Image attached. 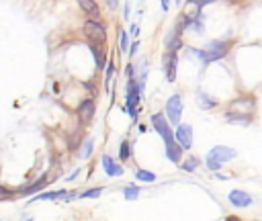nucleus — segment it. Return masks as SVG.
<instances>
[{"label": "nucleus", "mask_w": 262, "mask_h": 221, "mask_svg": "<svg viewBox=\"0 0 262 221\" xmlns=\"http://www.w3.org/2000/svg\"><path fill=\"white\" fill-rule=\"evenodd\" d=\"M51 178H47V176H41L37 182H29V184H25V186H20L16 192L18 194H23V196H27V194H35V192H39L47 182H49Z\"/></svg>", "instance_id": "obj_14"}, {"label": "nucleus", "mask_w": 262, "mask_h": 221, "mask_svg": "<svg viewBox=\"0 0 262 221\" xmlns=\"http://www.w3.org/2000/svg\"><path fill=\"white\" fill-rule=\"evenodd\" d=\"M229 203L233 205V207H237V209H244V207H250L252 205V196L248 194V192H244V190H231L229 192Z\"/></svg>", "instance_id": "obj_12"}, {"label": "nucleus", "mask_w": 262, "mask_h": 221, "mask_svg": "<svg viewBox=\"0 0 262 221\" xmlns=\"http://www.w3.org/2000/svg\"><path fill=\"white\" fill-rule=\"evenodd\" d=\"M215 0H188V4H192V6H196V8H203V6H207V4H213Z\"/></svg>", "instance_id": "obj_27"}, {"label": "nucleus", "mask_w": 262, "mask_h": 221, "mask_svg": "<svg viewBox=\"0 0 262 221\" xmlns=\"http://www.w3.org/2000/svg\"><path fill=\"white\" fill-rule=\"evenodd\" d=\"M102 186H98V188H90V190H86V192H82V194H78L80 198H96V196H100L102 194Z\"/></svg>", "instance_id": "obj_24"}, {"label": "nucleus", "mask_w": 262, "mask_h": 221, "mask_svg": "<svg viewBox=\"0 0 262 221\" xmlns=\"http://www.w3.org/2000/svg\"><path fill=\"white\" fill-rule=\"evenodd\" d=\"M182 151H184V147H182L176 139H172V141L166 143V158H168L172 164H180V162H182Z\"/></svg>", "instance_id": "obj_11"}, {"label": "nucleus", "mask_w": 262, "mask_h": 221, "mask_svg": "<svg viewBox=\"0 0 262 221\" xmlns=\"http://www.w3.org/2000/svg\"><path fill=\"white\" fill-rule=\"evenodd\" d=\"M76 2H78V6L82 8V12H84L88 18L100 20V6H98L96 0H76Z\"/></svg>", "instance_id": "obj_13"}, {"label": "nucleus", "mask_w": 262, "mask_h": 221, "mask_svg": "<svg viewBox=\"0 0 262 221\" xmlns=\"http://www.w3.org/2000/svg\"><path fill=\"white\" fill-rule=\"evenodd\" d=\"M135 178L141 180V182H156V174L154 172H147V170H137L135 172Z\"/></svg>", "instance_id": "obj_21"}, {"label": "nucleus", "mask_w": 262, "mask_h": 221, "mask_svg": "<svg viewBox=\"0 0 262 221\" xmlns=\"http://www.w3.org/2000/svg\"><path fill=\"white\" fill-rule=\"evenodd\" d=\"M123 192H125V198H127V201H135V198L139 196V188H137V186H125Z\"/></svg>", "instance_id": "obj_25"}, {"label": "nucleus", "mask_w": 262, "mask_h": 221, "mask_svg": "<svg viewBox=\"0 0 262 221\" xmlns=\"http://www.w3.org/2000/svg\"><path fill=\"white\" fill-rule=\"evenodd\" d=\"M90 43V51H92V55H94V63H96V68L98 70H104L106 68V51H104V43H92V41H88Z\"/></svg>", "instance_id": "obj_10"}, {"label": "nucleus", "mask_w": 262, "mask_h": 221, "mask_svg": "<svg viewBox=\"0 0 262 221\" xmlns=\"http://www.w3.org/2000/svg\"><path fill=\"white\" fill-rule=\"evenodd\" d=\"M10 196H14V192H12L10 188H6V186L0 184V201H2V198H10Z\"/></svg>", "instance_id": "obj_26"}, {"label": "nucleus", "mask_w": 262, "mask_h": 221, "mask_svg": "<svg viewBox=\"0 0 262 221\" xmlns=\"http://www.w3.org/2000/svg\"><path fill=\"white\" fill-rule=\"evenodd\" d=\"M196 102H199V106L203 108V110H211V108H215L217 106V100H213L209 94H205V92H199L196 94Z\"/></svg>", "instance_id": "obj_17"}, {"label": "nucleus", "mask_w": 262, "mask_h": 221, "mask_svg": "<svg viewBox=\"0 0 262 221\" xmlns=\"http://www.w3.org/2000/svg\"><path fill=\"white\" fill-rule=\"evenodd\" d=\"M174 139H176L184 149H190V147H192V127L186 125V123H178V125H176V131H174Z\"/></svg>", "instance_id": "obj_9"}, {"label": "nucleus", "mask_w": 262, "mask_h": 221, "mask_svg": "<svg viewBox=\"0 0 262 221\" xmlns=\"http://www.w3.org/2000/svg\"><path fill=\"white\" fill-rule=\"evenodd\" d=\"M76 113H78V119L82 121V125L90 123V121L94 119V113H96V102H94V98H84V100L78 104Z\"/></svg>", "instance_id": "obj_8"}, {"label": "nucleus", "mask_w": 262, "mask_h": 221, "mask_svg": "<svg viewBox=\"0 0 262 221\" xmlns=\"http://www.w3.org/2000/svg\"><path fill=\"white\" fill-rule=\"evenodd\" d=\"M78 174H80V170H76V172H72V174H70V178H66V180H76V176H78Z\"/></svg>", "instance_id": "obj_33"}, {"label": "nucleus", "mask_w": 262, "mask_h": 221, "mask_svg": "<svg viewBox=\"0 0 262 221\" xmlns=\"http://www.w3.org/2000/svg\"><path fill=\"white\" fill-rule=\"evenodd\" d=\"M119 47H121V51H127L129 49V37H127V31L125 29L119 31Z\"/></svg>", "instance_id": "obj_22"}, {"label": "nucleus", "mask_w": 262, "mask_h": 221, "mask_svg": "<svg viewBox=\"0 0 262 221\" xmlns=\"http://www.w3.org/2000/svg\"><path fill=\"white\" fill-rule=\"evenodd\" d=\"M102 170L106 172V176H123V166L117 164L111 156H102Z\"/></svg>", "instance_id": "obj_15"}, {"label": "nucleus", "mask_w": 262, "mask_h": 221, "mask_svg": "<svg viewBox=\"0 0 262 221\" xmlns=\"http://www.w3.org/2000/svg\"><path fill=\"white\" fill-rule=\"evenodd\" d=\"M176 68H178V51H166L162 57V70L168 82H176Z\"/></svg>", "instance_id": "obj_7"}, {"label": "nucleus", "mask_w": 262, "mask_h": 221, "mask_svg": "<svg viewBox=\"0 0 262 221\" xmlns=\"http://www.w3.org/2000/svg\"><path fill=\"white\" fill-rule=\"evenodd\" d=\"M92 149H94V139H86L84 145H82V149H80V158L82 160H88L90 153H92Z\"/></svg>", "instance_id": "obj_20"}, {"label": "nucleus", "mask_w": 262, "mask_h": 221, "mask_svg": "<svg viewBox=\"0 0 262 221\" xmlns=\"http://www.w3.org/2000/svg\"><path fill=\"white\" fill-rule=\"evenodd\" d=\"M125 72H127V76H129V78H135V68H133L131 63L127 65V70H125Z\"/></svg>", "instance_id": "obj_29"}, {"label": "nucleus", "mask_w": 262, "mask_h": 221, "mask_svg": "<svg viewBox=\"0 0 262 221\" xmlns=\"http://www.w3.org/2000/svg\"><path fill=\"white\" fill-rule=\"evenodd\" d=\"M182 108H184V100L180 94H172L168 100H166V117L172 125H178L180 123V117H182Z\"/></svg>", "instance_id": "obj_6"}, {"label": "nucleus", "mask_w": 262, "mask_h": 221, "mask_svg": "<svg viewBox=\"0 0 262 221\" xmlns=\"http://www.w3.org/2000/svg\"><path fill=\"white\" fill-rule=\"evenodd\" d=\"M84 37L92 43H104L106 41V27L96 18H88L84 23Z\"/></svg>", "instance_id": "obj_4"}, {"label": "nucleus", "mask_w": 262, "mask_h": 221, "mask_svg": "<svg viewBox=\"0 0 262 221\" xmlns=\"http://www.w3.org/2000/svg\"><path fill=\"white\" fill-rule=\"evenodd\" d=\"M113 74H115V63H113V61H106V72H104V86H106V88L111 86Z\"/></svg>", "instance_id": "obj_23"}, {"label": "nucleus", "mask_w": 262, "mask_h": 221, "mask_svg": "<svg viewBox=\"0 0 262 221\" xmlns=\"http://www.w3.org/2000/svg\"><path fill=\"white\" fill-rule=\"evenodd\" d=\"M123 16L129 18V4H125V8H123Z\"/></svg>", "instance_id": "obj_32"}, {"label": "nucleus", "mask_w": 262, "mask_h": 221, "mask_svg": "<svg viewBox=\"0 0 262 221\" xmlns=\"http://www.w3.org/2000/svg\"><path fill=\"white\" fill-rule=\"evenodd\" d=\"M180 2H182V0H176V4H180Z\"/></svg>", "instance_id": "obj_34"}, {"label": "nucleus", "mask_w": 262, "mask_h": 221, "mask_svg": "<svg viewBox=\"0 0 262 221\" xmlns=\"http://www.w3.org/2000/svg\"><path fill=\"white\" fill-rule=\"evenodd\" d=\"M106 4H108V8H117L119 0H106Z\"/></svg>", "instance_id": "obj_31"}, {"label": "nucleus", "mask_w": 262, "mask_h": 221, "mask_svg": "<svg viewBox=\"0 0 262 221\" xmlns=\"http://www.w3.org/2000/svg\"><path fill=\"white\" fill-rule=\"evenodd\" d=\"M237 156V151L235 149H231V147H227V145H215L209 153H207V158H205V164H207V168L209 170H213V172H217L221 166H225L229 160H233Z\"/></svg>", "instance_id": "obj_3"}, {"label": "nucleus", "mask_w": 262, "mask_h": 221, "mask_svg": "<svg viewBox=\"0 0 262 221\" xmlns=\"http://www.w3.org/2000/svg\"><path fill=\"white\" fill-rule=\"evenodd\" d=\"M162 2V8H164V12H168V8H170V0H160Z\"/></svg>", "instance_id": "obj_30"}, {"label": "nucleus", "mask_w": 262, "mask_h": 221, "mask_svg": "<svg viewBox=\"0 0 262 221\" xmlns=\"http://www.w3.org/2000/svg\"><path fill=\"white\" fill-rule=\"evenodd\" d=\"M229 47H231V43L225 41V39L211 41V43H207L203 49H199V59H201L203 65H209V63H213V61L223 59V57L229 53Z\"/></svg>", "instance_id": "obj_2"}, {"label": "nucleus", "mask_w": 262, "mask_h": 221, "mask_svg": "<svg viewBox=\"0 0 262 221\" xmlns=\"http://www.w3.org/2000/svg\"><path fill=\"white\" fill-rule=\"evenodd\" d=\"M151 127H154L156 133L164 139V143H168V141L174 139V131L170 129V121H168V117H166L164 113H156V115H151Z\"/></svg>", "instance_id": "obj_5"}, {"label": "nucleus", "mask_w": 262, "mask_h": 221, "mask_svg": "<svg viewBox=\"0 0 262 221\" xmlns=\"http://www.w3.org/2000/svg\"><path fill=\"white\" fill-rule=\"evenodd\" d=\"M164 47H166V51H178V49L182 47V35L172 29L170 35H168L166 41H164Z\"/></svg>", "instance_id": "obj_16"}, {"label": "nucleus", "mask_w": 262, "mask_h": 221, "mask_svg": "<svg viewBox=\"0 0 262 221\" xmlns=\"http://www.w3.org/2000/svg\"><path fill=\"white\" fill-rule=\"evenodd\" d=\"M137 47H139V43H137V41H135L133 45H129V49H127V51H129V55H131V57L137 53Z\"/></svg>", "instance_id": "obj_28"}, {"label": "nucleus", "mask_w": 262, "mask_h": 221, "mask_svg": "<svg viewBox=\"0 0 262 221\" xmlns=\"http://www.w3.org/2000/svg\"><path fill=\"white\" fill-rule=\"evenodd\" d=\"M254 110H256V100L252 96H242V98H235L229 104V108L225 113V119L229 123L248 125L254 119Z\"/></svg>", "instance_id": "obj_1"}, {"label": "nucleus", "mask_w": 262, "mask_h": 221, "mask_svg": "<svg viewBox=\"0 0 262 221\" xmlns=\"http://www.w3.org/2000/svg\"><path fill=\"white\" fill-rule=\"evenodd\" d=\"M131 153H133L131 143H129V141H123V143H121V147H119V160H121V162H125V160H129V158H131Z\"/></svg>", "instance_id": "obj_19"}, {"label": "nucleus", "mask_w": 262, "mask_h": 221, "mask_svg": "<svg viewBox=\"0 0 262 221\" xmlns=\"http://www.w3.org/2000/svg\"><path fill=\"white\" fill-rule=\"evenodd\" d=\"M199 164H201V160L194 158V156H190V158H186L184 162H180V168L186 170V172H194V170L199 168Z\"/></svg>", "instance_id": "obj_18"}]
</instances>
